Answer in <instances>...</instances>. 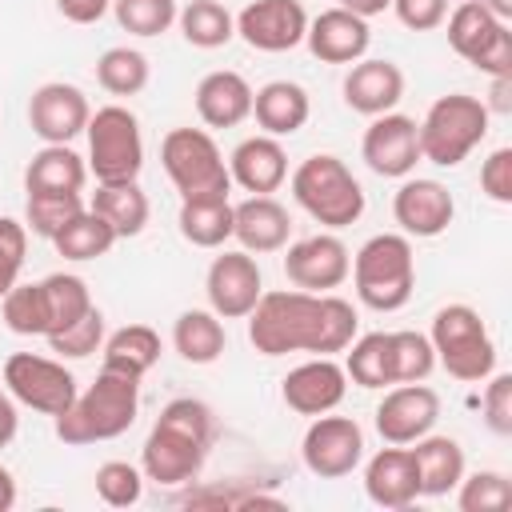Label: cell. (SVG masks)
I'll return each instance as SVG.
<instances>
[{"label":"cell","instance_id":"6da1fadb","mask_svg":"<svg viewBox=\"0 0 512 512\" xmlns=\"http://www.w3.org/2000/svg\"><path fill=\"white\" fill-rule=\"evenodd\" d=\"M248 340L260 356H288V352H312V356H336L356 340L360 316L348 300L336 292H260L256 308L244 316Z\"/></svg>","mask_w":512,"mask_h":512},{"label":"cell","instance_id":"7a4b0ae2","mask_svg":"<svg viewBox=\"0 0 512 512\" xmlns=\"http://www.w3.org/2000/svg\"><path fill=\"white\" fill-rule=\"evenodd\" d=\"M212 440H216V416L204 400H192V396L168 400L140 448L144 480L160 488H180L196 480L208 460Z\"/></svg>","mask_w":512,"mask_h":512},{"label":"cell","instance_id":"3957f363","mask_svg":"<svg viewBox=\"0 0 512 512\" xmlns=\"http://www.w3.org/2000/svg\"><path fill=\"white\" fill-rule=\"evenodd\" d=\"M136 412H140V380L100 368V376L84 392H76V400L56 416V436L72 448L116 440L136 424Z\"/></svg>","mask_w":512,"mask_h":512},{"label":"cell","instance_id":"277c9868","mask_svg":"<svg viewBox=\"0 0 512 512\" xmlns=\"http://www.w3.org/2000/svg\"><path fill=\"white\" fill-rule=\"evenodd\" d=\"M356 296L372 312H400L412 300L416 288V256H412V236L404 232H376L372 240L360 244L352 272Z\"/></svg>","mask_w":512,"mask_h":512},{"label":"cell","instance_id":"5b68a950","mask_svg":"<svg viewBox=\"0 0 512 512\" xmlns=\"http://www.w3.org/2000/svg\"><path fill=\"white\" fill-rule=\"evenodd\" d=\"M292 196L316 224L332 232L364 216V188L352 176V168L332 152H316L300 160V168L292 172Z\"/></svg>","mask_w":512,"mask_h":512},{"label":"cell","instance_id":"8992f818","mask_svg":"<svg viewBox=\"0 0 512 512\" xmlns=\"http://www.w3.org/2000/svg\"><path fill=\"white\" fill-rule=\"evenodd\" d=\"M488 120H492V112L484 108V100H476L468 92H448V96L432 100L424 120L416 124L420 160L440 164V168L464 164L468 152L488 136Z\"/></svg>","mask_w":512,"mask_h":512},{"label":"cell","instance_id":"52a82bcc","mask_svg":"<svg viewBox=\"0 0 512 512\" xmlns=\"http://www.w3.org/2000/svg\"><path fill=\"white\" fill-rule=\"evenodd\" d=\"M432 352L436 364L464 384L488 380L496 372V344L488 336V324L480 320V312L472 304H444L432 316Z\"/></svg>","mask_w":512,"mask_h":512},{"label":"cell","instance_id":"ba28073f","mask_svg":"<svg viewBox=\"0 0 512 512\" xmlns=\"http://www.w3.org/2000/svg\"><path fill=\"white\" fill-rule=\"evenodd\" d=\"M160 164L180 192V200H208V196H228L232 176L228 160L216 148L212 132L204 128H172L160 140Z\"/></svg>","mask_w":512,"mask_h":512},{"label":"cell","instance_id":"9c48e42d","mask_svg":"<svg viewBox=\"0 0 512 512\" xmlns=\"http://www.w3.org/2000/svg\"><path fill=\"white\" fill-rule=\"evenodd\" d=\"M88 172L96 184H128L144 168L140 120L124 104H104L88 116Z\"/></svg>","mask_w":512,"mask_h":512},{"label":"cell","instance_id":"30bf717a","mask_svg":"<svg viewBox=\"0 0 512 512\" xmlns=\"http://www.w3.org/2000/svg\"><path fill=\"white\" fill-rule=\"evenodd\" d=\"M448 20V44L484 76H512V32L508 20L488 12L480 0H460Z\"/></svg>","mask_w":512,"mask_h":512},{"label":"cell","instance_id":"8fae6325","mask_svg":"<svg viewBox=\"0 0 512 512\" xmlns=\"http://www.w3.org/2000/svg\"><path fill=\"white\" fill-rule=\"evenodd\" d=\"M4 388L16 404L52 420L76 400V376L60 360H48L36 352H12L4 360Z\"/></svg>","mask_w":512,"mask_h":512},{"label":"cell","instance_id":"7c38bea8","mask_svg":"<svg viewBox=\"0 0 512 512\" xmlns=\"http://www.w3.org/2000/svg\"><path fill=\"white\" fill-rule=\"evenodd\" d=\"M304 468L320 480L352 476L364 460V432L352 416H312L304 440H300Z\"/></svg>","mask_w":512,"mask_h":512},{"label":"cell","instance_id":"4fadbf2b","mask_svg":"<svg viewBox=\"0 0 512 512\" xmlns=\"http://www.w3.org/2000/svg\"><path fill=\"white\" fill-rule=\"evenodd\" d=\"M204 292H208V308L220 316V320H244L260 292H264V276H260V264L252 252H220L212 264H208V276H204Z\"/></svg>","mask_w":512,"mask_h":512},{"label":"cell","instance_id":"5bb4252c","mask_svg":"<svg viewBox=\"0 0 512 512\" xmlns=\"http://www.w3.org/2000/svg\"><path fill=\"white\" fill-rule=\"evenodd\" d=\"M360 156L364 164L384 176V180H404L412 176V168L420 164V136H416V120L400 116V112H384L372 116V124L364 128L360 140Z\"/></svg>","mask_w":512,"mask_h":512},{"label":"cell","instance_id":"9a60e30c","mask_svg":"<svg viewBox=\"0 0 512 512\" xmlns=\"http://www.w3.org/2000/svg\"><path fill=\"white\" fill-rule=\"evenodd\" d=\"M284 248H288L284 276L304 292H332L352 272V256L336 232H316V236H304Z\"/></svg>","mask_w":512,"mask_h":512},{"label":"cell","instance_id":"2e32d148","mask_svg":"<svg viewBox=\"0 0 512 512\" xmlns=\"http://www.w3.org/2000/svg\"><path fill=\"white\" fill-rule=\"evenodd\" d=\"M440 420V396L424 384H396L384 392V400L376 404V432L384 444H412L420 436H428Z\"/></svg>","mask_w":512,"mask_h":512},{"label":"cell","instance_id":"e0dca14e","mask_svg":"<svg viewBox=\"0 0 512 512\" xmlns=\"http://www.w3.org/2000/svg\"><path fill=\"white\" fill-rule=\"evenodd\" d=\"M308 12L300 0H252L236 16V36L256 52H292L304 44Z\"/></svg>","mask_w":512,"mask_h":512},{"label":"cell","instance_id":"ac0fdd59","mask_svg":"<svg viewBox=\"0 0 512 512\" xmlns=\"http://www.w3.org/2000/svg\"><path fill=\"white\" fill-rule=\"evenodd\" d=\"M392 216L400 224L404 236L416 240H432L440 232H448L452 216H456V200L440 180L428 176H404V184L392 196Z\"/></svg>","mask_w":512,"mask_h":512},{"label":"cell","instance_id":"d6986e66","mask_svg":"<svg viewBox=\"0 0 512 512\" xmlns=\"http://www.w3.org/2000/svg\"><path fill=\"white\" fill-rule=\"evenodd\" d=\"M88 96L76 84L64 80H48L32 92L28 100V124L44 144H68L88 128Z\"/></svg>","mask_w":512,"mask_h":512},{"label":"cell","instance_id":"ffe728a7","mask_svg":"<svg viewBox=\"0 0 512 512\" xmlns=\"http://www.w3.org/2000/svg\"><path fill=\"white\" fill-rule=\"evenodd\" d=\"M348 392V372L344 364H336L332 356H316L296 364L284 380H280V396L292 412L300 416H324L332 412Z\"/></svg>","mask_w":512,"mask_h":512},{"label":"cell","instance_id":"44dd1931","mask_svg":"<svg viewBox=\"0 0 512 512\" xmlns=\"http://www.w3.org/2000/svg\"><path fill=\"white\" fill-rule=\"evenodd\" d=\"M304 44L316 60L324 64H356L368 44H372V32H368V20L348 12V8H324L316 20H308V32H304Z\"/></svg>","mask_w":512,"mask_h":512},{"label":"cell","instance_id":"7402d4cb","mask_svg":"<svg viewBox=\"0 0 512 512\" xmlns=\"http://www.w3.org/2000/svg\"><path fill=\"white\" fill-rule=\"evenodd\" d=\"M228 176L252 196H272L288 180V152L276 136H248L228 156Z\"/></svg>","mask_w":512,"mask_h":512},{"label":"cell","instance_id":"603a6c76","mask_svg":"<svg viewBox=\"0 0 512 512\" xmlns=\"http://www.w3.org/2000/svg\"><path fill=\"white\" fill-rule=\"evenodd\" d=\"M404 96V72L392 60L360 56L344 76V104L360 116H384Z\"/></svg>","mask_w":512,"mask_h":512},{"label":"cell","instance_id":"cb8c5ba5","mask_svg":"<svg viewBox=\"0 0 512 512\" xmlns=\"http://www.w3.org/2000/svg\"><path fill=\"white\" fill-rule=\"evenodd\" d=\"M232 236L252 256L280 252L288 244V236H292V216L272 196H248V200L232 204Z\"/></svg>","mask_w":512,"mask_h":512},{"label":"cell","instance_id":"d4e9b609","mask_svg":"<svg viewBox=\"0 0 512 512\" xmlns=\"http://www.w3.org/2000/svg\"><path fill=\"white\" fill-rule=\"evenodd\" d=\"M364 492L380 508H408L420 500V480H416V460L404 444L380 448L368 468H364Z\"/></svg>","mask_w":512,"mask_h":512},{"label":"cell","instance_id":"484cf974","mask_svg":"<svg viewBox=\"0 0 512 512\" xmlns=\"http://www.w3.org/2000/svg\"><path fill=\"white\" fill-rule=\"evenodd\" d=\"M196 116L208 128H236L252 116V84L240 72L216 68L196 84Z\"/></svg>","mask_w":512,"mask_h":512},{"label":"cell","instance_id":"4316f807","mask_svg":"<svg viewBox=\"0 0 512 512\" xmlns=\"http://www.w3.org/2000/svg\"><path fill=\"white\" fill-rule=\"evenodd\" d=\"M312 100L296 80H268L264 88L252 92V116L264 128V136H292L308 124Z\"/></svg>","mask_w":512,"mask_h":512},{"label":"cell","instance_id":"83f0119b","mask_svg":"<svg viewBox=\"0 0 512 512\" xmlns=\"http://www.w3.org/2000/svg\"><path fill=\"white\" fill-rule=\"evenodd\" d=\"M412 444L416 448H408V452L416 460L420 496H448V492H456V484L464 476V448H460V440L428 432V436H420Z\"/></svg>","mask_w":512,"mask_h":512},{"label":"cell","instance_id":"f1b7e54d","mask_svg":"<svg viewBox=\"0 0 512 512\" xmlns=\"http://www.w3.org/2000/svg\"><path fill=\"white\" fill-rule=\"evenodd\" d=\"M84 180H88V164L68 144H44L24 168L28 192H80Z\"/></svg>","mask_w":512,"mask_h":512},{"label":"cell","instance_id":"f546056e","mask_svg":"<svg viewBox=\"0 0 512 512\" xmlns=\"http://www.w3.org/2000/svg\"><path fill=\"white\" fill-rule=\"evenodd\" d=\"M172 348L188 364H212V360L224 356L228 332H224V324H220V316L212 308H188L172 324Z\"/></svg>","mask_w":512,"mask_h":512},{"label":"cell","instance_id":"4dcf8cb0","mask_svg":"<svg viewBox=\"0 0 512 512\" xmlns=\"http://www.w3.org/2000/svg\"><path fill=\"white\" fill-rule=\"evenodd\" d=\"M100 352H104V368L144 380V372H152L160 360V332L148 324H124L112 336H104Z\"/></svg>","mask_w":512,"mask_h":512},{"label":"cell","instance_id":"1f68e13d","mask_svg":"<svg viewBox=\"0 0 512 512\" xmlns=\"http://www.w3.org/2000/svg\"><path fill=\"white\" fill-rule=\"evenodd\" d=\"M88 208L112 224L116 240L140 236L144 224H148V212H152V204H148V196H144V188L136 180H128V184H96Z\"/></svg>","mask_w":512,"mask_h":512},{"label":"cell","instance_id":"d6a6232c","mask_svg":"<svg viewBox=\"0 0 512 512\" xmlns=\"http://www.w3.org/2000/svg\"><path fill=\"white\" fill-rule=\"evenodd\" d=\"M180 236L196 248H220L232 240V200L208 196V200H180Z\"/></svg>","mask_w":512,"mask_h":512},{"label":"cell","instance_id":"836d02e7","mask_svg":"<svg viewBox=\"0 0 512 512\" xmlns=\"http://www.w3.org/2000/svg\"><path fill=\"white\" fill-rule=\"evenodd\" d=\"M176 24L192 48H224L236 36V16L220 0H188L176 12Z\"/></svg>","mask_w":512,"mask_h":512},{"label":"cell","instance_id":"e575fe53","mask_svg":"<svg viewBox=\"0 0 512 512\" xmlns=\"http://www.w3.org/2000/svg\"><path fill=\"white\" fill-rule=\"evenodd\" d=\"M52 244H56V252H60L64 260L84 264V260L108 256V248L116 244V232H112V224H108L104 216H96L92 208H84L80 216H72V220L52 236Z\"/></svg>","mask_w":512,"mask_h":512},{"label":"cell","instance_id":"d590c367","mask_svg":"<svg viewBox=\"0 0 512 512\" xmlns=\"http://www.w3.org/2000/svg\"><path fill=\"white\" fill-rule=\"evenodd\" d=\"M348 360H344V372L352 384L360 388H388L396 384V372H392V332H368V336H356L348 344Z\"/></svg>","mask_w":512,"mask_h":512},{"label":"cell","instance_id":"8d00e7d4","mask_svg":"<svg viewBox=\"0 0 512 512\" xmlns=\"http://www.w3.org/2000/svg\"><path fill=\"white\" fill-rule=\"evenodd\" d=\"M148 76H152L148 56L136 52V48H128V44H116V48L100 52V60H96V84L104 92H112V96H136V92H144L148 88Z\"/></svg>","mask_w":512,"mask_h":512},{"label":"cell","instance_id":"74e56055","mask_svg":"<svg viewBox=\"0 0 512 512\" xmlns=\"http://www.w3.org/2000/svg\"><path fill=\"white\" fill-rule=\"evenodd\" d=\"M40 288H44V300H48V336L64 332L68 324H76L92 308L88 284L80 276H72V272H52V276L40 280Z\"/></svg>","mask_w":512,"mask_h":512},{"label":"cell","instance_id":"f35d334b","mask_svg":"<svg viewBox=\"0 0 512 512\" xmlns=\"http://www.w3.org/2000/svg\"><path fill=\"white\" fill-rule=\"evenodd\" d=\"M0 316H4V328L16 336H48V300L40 280L36 284L16 280L0 300Z\"/></svg>","mask_w":512,"mask_h":512},{"label":"cell","instance_id":"ab89813d","mask_svg":"<svg viewBox=\"0 0 512 512\" xmlns=\"http://www.w3.org/2000/svg\"><path fill=\"white\" fill-rule=\"evenodd\" d=\"M80 212H84L80 192H28V200H24V228H32L36 236L52 240Z\"/></svg>","mask_w":512,"mask_h":512},{"label":"cell","instance_id":"60d3db41","mask_svg":"<svg viewBox=\"0 0 512 512\" xmlns=\"http://www.w3.org/2000/svg\"><path fill=\"white\" fill-rule=\"evenodd\" d=\"M180 4L176 0H112V16L132 36H160L176 24Z\"/></svg>","mask_w":512,"mask_h":512},{"label":"cell","instance_id":"b9f144b4","mask_svg":"<svg viewBox=\"0 0 512 512\" xmlns=\"http://www.w3.org/2000/svg\"><path fill=\"white\" fill-rule=\"evenodd\" d=\"M512 504V488L504 472H472L456 484V508L460 512H504Z\"/></svg>","mask_w":512,"mask_h":512},{"label":"cell","instance_id":"7bdbcfd3","mask_svg":"<svg viewBox=\"0 0 512 512\" xmlns=\"http://www.w3.org/2000/svg\"><path fill=\"white\" fill-rule=\"evenodd\" d=\"M432 368H436V352H432V340L424 332H412V328L392 332V372H396V384L428 380Z\"/></svg>","mask_w":512,"mask_h":512},{"label":"cell","instance_id":"ee69618b","mask_svg":"<svg viewBox=\"0 0 512 512\" xmlns=\"http://www.w3.org/2000/svg\"><path fill=\"white\" fill-rule=\"evenodd\" d=\"M96 496L108 508H132L144 496V472L128 460H108L96 468Z\"/></svg>","mask_w":512,"mask_h":512},{"label":"cell","instance_id":"f6af8a7d","mask_svg":"<svg viewBox=\"0 0 512 512\" xmlns=\"http://www.w3.org/2000/svg\"><path fill=\"white\" fill-rule=\"evenodd\" d=\"M100 344H104V312L92 304L76 324H68L64 332H56V336H48V348L64 360H84V356H96L100 352Z\"/></svg>","mask_w":512,"mask_h":512},{"label":"cell","instance_id":"bcb514c9","mask_svg":"<svg viewBox=\"0 0 512 512\" xmlns=\"http://www.w3.org/2000/svg\"><path fill=\"white\" fill-rule=\"evenodd\" d=\"M24 252H28V228L12 216H0V300L20 280Z\"/></svg>","mask_w":512,"mask_h":512},{"label":"cell","instance_id":"7dc6e473","mask_svg":"<svg viewBox=\"0 0 512 512\" xmlns=\"http://www.w3.org/2000/svg\"><path fill=\"white\" fill-rule=\"evenodd\" d=\"M480 408H484V424L496 436H512V376L508 372H492L488 376Z\"/></svg>","mask_w":512,"mask_h":512},{"label":"cell","instance_id":"c3c4849f","mask_svg":"<svg viewBox=\"0 0 512 512\" xmlns=\"http://www.w3.org/2000/svg\"><path fill=\"white\" fill-rule=\"evenodd\" d=\"M480 192L496 204H512V148H496L480 164Z\"/></svg>","mask_w":512,"mask_h":512},{"label":"cell","instance_id":"681fc988","mask_svg":"<svg viewBox=\"0 0 512 512\" xmlns=\"http://www.w3.org/2000/svg\"><path fill=\"white\" fill-rule=\"evenodd\" d=\"M392 12L412 32H432L448 16V0H392Z\"/></svg>","mask_w":512,"mask_h":512},{"label":"cell","instance_id":"f907efd6","mask_svg":"<svg viewBox=\"0 0 512 512\" xmlns=\"http://www.w3.org/2000/svg\"><path fill=\"white\" fill-rule=\"evenodd\" d=\"M60 16L72 20V24H96L104 20V12L112 8V0H56Z\"/></svg>","mask_w":512,"mask_h":512},{"label":"cell","instance_id":"816d5d0a","mask_svg":"<svg viewBox=\"0 0 512 512\" xmlns=\"http://www.w3.org/2000/svg\"><path fill=\"white\" fill-rule=\"evenodd\" d=\"M16 428H20V416H16V400H12V396H4V400H0V448H8V444H12Z\"/></svg>","mask_w":512,"mask_h":512},{"label":"cell","instance_id":"f5cc1de1","mask_svg":"<svg viewBox=\"0 0 512 512\" xmlns=\"http://www.w3.org/2000/svg\"><path fill=\"white\" fill-rule=\"evenodd\" d=\"M488 112H512V76H492V104Z\"/></svg>","mask_w":512,"mask_h":512},{"label":"cell","instance_id":"db71d44e","mask_svg":"<svg viewBox=\"0 0 512 512\" xmlns=\"http://www.w3.org/2000/svg\"><path fill=\"white\" fill-rule=\"evenodd\" d=\"M340 8H348V12H356V16H380L384 8H392V0H340Z\"/></svg>","mask_w":512,"mask_h":512},{"label":"cell","instance_id":"11a10c76","mask_svg":"<svg viewBox=\"0 0 512 512\" xmlns=\"http://www.w3.org/2000/svg\"><path fill=\"white\" fill-rule=\"evenodd\" d=\"M16 504V480H12V472L0 464V512H8Z\"/></svg>","mask_w":512,"mask_h":512},{"label":"cell","instance_id":"9f6ffc18","mask_svg":"<svg viewBox=\"0 0 512 512\" xmlns=\"http://www.w3.org/2000/svg\"><path fill=\"white\" fill-rule=\"evenodd\" d=\"M480 4H484L488 12H496L500 20H508V16H512V0H480Z\"/></svg>","mask_w":512,"mask_h":512},{"label":"cell","instance_id":"6f0895ef","mask_svg":"<svg viewBox=\"0 0 512 512\" xmlns=\"http://www.w3.org/2000/svg\"><path fill=\"white\" fill-rule=\"evenodd\" d=\"M4 396H8V388H4V384H0V400H4Z\"/></svg>","mask_w":512,"mask_h":512}]
</instances>
